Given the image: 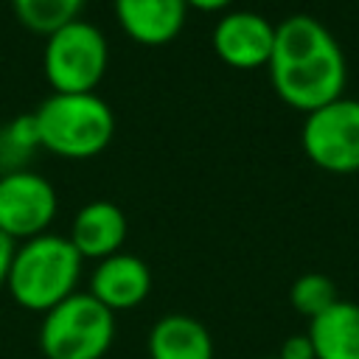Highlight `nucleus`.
Listing matches in <instances>:
<instances>
[{"label": "nucleus", "instance_id": "nucleus-3", "mask_svg": "<svg viewBox=\"0 0 359 359\" xmlns=\"http://www.w3.org/2000/svg\"><path fill=\"white\" fill-rule=\"evenodd\" d=\"M115 339V314L90 292H73L42 314L39 351L45 359H101Z\"/></svg>", "mask_w": 359, "mask_h": 359}, {"label": "nucleus", "instance_id": "nucleus-13", "mask_svg": "<svg viewBox=\"0 0 359 359\" xmlns=\"http://www.w3.org/2000/svg\"><path fill=\"white\" fill-rule=\"evenodd\" d=\"M306 334L317 359H359V303L337 300L309 320Z\"/></svg>", "mask_w": 359, "mask_h": 359}, {"label": "nucleus", "instance_id": "nucleus-11", "mask_svg": "<svg viewBox=\"0 0 359 359\" xmlns=\"http://www.w3.org/2000/svg\"><path fill=\"white\" fill-rule=\"evenodd\" d=\"M185 0H115L121 28L143 45L174 39L185 22Z\"/></svg>", "mask_w": 359, "mask_h": 359}, {"label": "nucleus", "instance_id": "nucleus-1", "mask_svg": "<svg viewBox=\"0 0 359 359\" xmlns=\"http://www.w3.org/2000/svg\"><path fill=\"white\" fill-rule=\"evenodd\" d=\"M81 264L84 258L67 236L39 233L34 238H25L14 250L8 266V294L17 306L45 314L76 292Z\"/></svg>", "mask_w": 359, "mask_h": 359}, {"label": "nucleus", "instance_id": "nucleus-8", "mask_svg": "<svg viewBox=\"0 0 359 359\" xmlns=\"http://www.w3.org/2000/svg\"><path fill=\"white\" fill-rule=\"evenodd\" d=\"M213 50L233 67L269 65L275 25L258 11H227L210 34Z\"/></svg>", "mask_w": 359, "mask_h": 359}, {"label": "nucleus", "instance_id": "nucleus-10", "mask_svg": "<svg viewBox=\"0 0 359 359\" xmlns=\"http://www.w3.org/2000/svg\"><path fill=\"white\" fill-rule=\"evenodd\" d=\"M73 247L81 258H109L121 252V244L126 238V216L123 210L109 199H93L79 208L70 224Z\"/></svg>", "mask_w": 359, "mask_h": 359}, {"label": "nucleus", "instance_id": "nucleus-14", "mask_svg": "<svg viewBox=\"0 0 359 359\" xmlns=\"http://www.w3.org/2000/svg\"><path fill=\"white\" fill-rule=\"evenodd\" d=\"M84 0H11L17 20L36 31V34H53L56 28L79 20Z\"/></svg>", "mask_w": 359, "mask_h": 359}, {"label": "nucleus", "instance_id": "nucleus-7", "mask_svg": "<svg viewBox=\"0 0 359 359\" xmlns=\"http://www.w3.org/2000/svg\"><path fill=\"white\" fill-rule=\"evenodd\" d=\"M56 216L53 185L28 168H8L0 174V230L17 238H34L48 233Z\"/></svg>", "mask_w": 359, "mask_h": 359}, {"label": "nucleus", "instance_id": "nucleus-17", "mask_svg": "<svg viewBox=\"0 0 359 359\" xmlns=\"http://www.w3.org/2000/svg\"><path fill=\"white\" fill-rule=\"evenodd\" d=\"M278 359H317L314 356V345L309 339V334H294V337H286L280 351H278Z\"/></svg>", "mask_w": 359, "mask_h": 359}, {"label": "nucleus", "instance_id": "nucleus-9", "mask_svg": "<svg viewBox=\"0 0 359 359\" xmlns=\"http://www.w3.org/2000/svg\"><path fill=\"white\" fill-rule=\"evenodd\" d=\"M151 292V272L143 258L132 252H115L101 258L90 278V294L112 314L140 306Z\"/></svg>", "mask_w": 359, "mask_h": 359}, {"label": "nucleus", "instance_id": "nucleus-19", "mask_svg": "<svg viewBox=\"0 0 359 359\" xmlns=\"http://www.w3.org/2000/svg\"><path fill=\"white\" fill-rule=\"evenodd\" d=\"M230 3L233 0H185V6H194V8H202V11H219Z\"/></svg>", "mask_w": 359, "mask_h": 359}, {"label": "nucleus", "instance_id": "nucleus-12", "mask_svg": "<svg viewBox=\"0 0 359 359\" xmlns=\"http://www.w3.org/2000/svg\"><path fill=\"white\" fill-rule=\"evenodd\" d=\"M146 351L149 359H213V337L191 314H165L151 325Z\"/></svg>", "mask_w": 359, "mask_h": 359}, {"label": "nucleus", "instance_id": "nucleus-20", "mask_svg": "<svg viewBox=\"0 0 359 359\" xmlns=\"http://www.w3.org/2000/svg\"><path fill=\"white\" fill-rule=\"evenodd\" d=\"M266 359H278V356H266Z\"/></svg>", "mask_w": 359, "mask_h": 359}, {"label": "nucleus", "instance_id": "nucleus-6", "mask_svg": "<svg viewBox=\"0 0 359 359\" xmlns=\"http://www.w3.org/2000/svg\"><path fill=\"white\" fill-rule=\"evenodd\" d=\"M269 79L275 93L289 107L311 112L342 95L345 79H348L345 53L334 39L309 56L269 65Z\"/></svg>", "mask_w": 359, "mask_h": 359}, {"label": "nucleus", "instance_id": "nucleus-2", "mask_svg": "<svg viewBox=\"0 0 359 359\" xmlns=\"http://www.w3.org/2000/svg\"><path fill=\"white\" fill-rule=\"evenodd\" d=\"M34 118L39 143L62 157H93L115 135V112L95 93H50Z\"/></svg>", "mask_w": 359, "mask_h": 359}, {"label": "nucleus", "instance_id": "nucleus-15", "mask_svg": "<svg viewBox=\"0 0 359 359\" xmlns=\"http://www.w3.org/2000/svg\"><path fill=\"white\" fill-rule=\"evenodd\" d=\"M337 297V286L328 275L323 272H306L300 278H294L292 289H289V303L297 314L314 320L317 314H323L328 306H334Z\"/></svg>", "mask_w": 359, "mask_h": 359}, {"label": "nucleus", "instance_id": "nucleus-18", "mask_svg": "<svg viewBox=\"0 0 359 359\" xmlns=\"http://www.w3.org/2000/svg\"><path fill=\"white\" fill-rule=\"evenodd\" d=\"M14 250H17L14 238L0 230V283H6V278H8V266H11V258H14Z\"/></svg>", "mask_w": 359, "mask_h": 359}, {"label": "nucleus", "instance_id": "nucleus-5", "mask_svg": "<svg viewBox=\"0 0 359 359\" xmlns=\"http://www.w3.org/2000/svg\"><path fill=\"white\" fill-rule=\"evenodd\" d=\"M300 143L306 157L325 171H359V98L339 95L306 112Z\"/></svg>", "mask_w": 359, "mask_h": 359}, {"label": "nucleus", "instance_id": "nucleus-16", "mask_svg": "<svg viewBox=\"0 0 359 359\" xmlns=\"http://www.w3.org/2000/svg\"><path fill=\"white\" fill-rule=\"evenodd\" d=\"M0 146H3V149H11V151H17V154H20V151L28 154L31 149L42 146V143H39V129H36L34 112L14 118V121L0 132Z\"/></svg>", "mask_w": 359, "mask_h": 359}, {"label": "nucleus", "instance_id": "nucleus-4", "mask_svg": "<svg viewBox=\"0 0 359 359\" xmlns=\"http://www.w3.org/2000/svg\"><path fill=\"white\" fill-rule=\"evenodd\" d=\"M109 48L98 25L73 20L48 34L42 65L53 93H93L107 70Z\"/></svg>", "mask_w": 359, "mask_h": 359}]
</instances>
